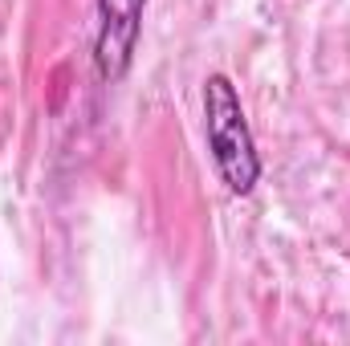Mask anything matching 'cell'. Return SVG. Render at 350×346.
I'll return each mask as SVG.
<instances>
[{"label":"cell","instance_id":"obj_1","mask_svg":"<svg viewBox=\"0 0 350 346\" xmlns=\"http://www.w3.org/2000/svg\"><path fill=\"white\" fill-rule=\"evenodd\" d=\"M204 139H208V155L216 163L220 183L232 196H249L261 183L257 139L228 74H212L204 82Z\"/></svg>","mask_w":350,"mask_h":346},{"label":"cell","instance_id":"obj_2","mask_svg":"<svg viewBox=\"0 0 350 346\" xmlns=\"http://www.w3.org/2000/svg\"><path fill=\"white\" fill-rule=\"evenodd\" d=\"M147 0H98L94 16V70L102 82H122L135 66V49L143 37Z\"/></svg>","mask_w":350,"mask_h":346}]
</instances>
